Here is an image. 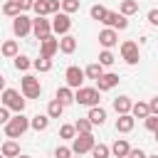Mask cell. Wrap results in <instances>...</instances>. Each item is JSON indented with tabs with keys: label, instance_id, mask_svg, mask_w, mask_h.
Returning a JSON list of instances; mask_svg holds the SVG:
<instances>
[{
	"label": "cell",
	"instance_id": "cell-11",
	"mask_svg": "<svg viewBox=\"0 0 158 158\" xmlns=\"http://www.w3.org/2000/svg\"><path fill=\"white\" fill-rule=\"evenodd\" d=\"M104 25H109L111 30H126V27H128V20H126V15H121V12H111V10H109Z\"/></svg>",
	"mask_w": 158,
	"mask_h": 158
},
{
	"label": "cell",
	"instance_id": "cell-27",
	"mask_svg": "<svg viewBox=\"0 0 158 158\" xmlns=\"http://www.w3.org/2000/svg\"><path fill=\"white\" fill-rule=\"evenodd\" d=\"M32 10L37 12V17L52 15V5H49V0H35V7H32Z\"/></svg>",
	"mask_w": 158,
	"mask_h": 158
},
{
	"label": "cell",
	"instance_id": "cell-22",
	"mask_svg": "<svg viewBox=\"0 0 158 158\" xmlns=\"http://www.w3.org/2000/svg\"><path fill=\"white\" fill-rule=\"evenodd\" d=\"M84 72H86V77H89V79H94V81H99V79H101V77L106 74V72H104V64H99V62L89 64V67H86Z\"/></svg>",
	"mask_w": 158,
	"mask_h": 158
},
{
	"label": "cell",
	"instance_id": "cell-20",
	"mask_svg": "<svg viewBox=\"0 0 158 158\" xmlns=\"http://www.w3.org/2000/svg\"><path fill=\"white\" fill-rule=\"evenodd\" d=\"M2 12L7 15V17H17V15H22V7H20V2L17 0H5V5H2Z\"/></svg>",
	"mask_w": 158,
	"mask_h": 158
},
{
	"label": "cell",
	"instance_id": "cell-47",
	"mask_svg": "<svg viewBox=\"0 0 158 158\" xmlns=\"http://www.w3.org/2000/svg\"><path fill=\"white\" fill-rule=\"evenodd\" d=\"M156 141H158V133H156Z\"/></svg>",
	"mask_w": 158,
	"mask_h": 158
},
{
	"label": "cell",
	"instance_id": "cell-24",
	"mask_svg": "<svg viewBox=\"0 0 158 158\" xmlns=\"http://www.w3.org/2000/svg\"><path fill=\"white\" fill-rule=\"evenodd\" d=\"M131 114H133V118H143V121H146V118L151 116V106L143 104V101H138V104H133V111H131Z\"/></svg>",
	"mask_w": 158,
	"mask_h": 158
},
{
	"label": "cell",
	"instance_id": "cell-49",
	"mask_svg": "<svg viewBox=\"0 0 158 158\" xmlns=\"http://www.w3.org/2000/svg\"><path fill=\"white\" fill-rule=\"evenodd\" d=\"M2 158H5V156H2Z\"/></svg>",
	"mask_w": 158,
	"mask_h": 158
},
{
	"label": "cell",
	"instance_id": "cell-8",
	"mask_svg": "<svg viewBox=\"0 0 158 158\" xmlns=\"http://www.w3.org/2000/svg\"><path fill=\"white\" fill-rule=\"evenodd\" d=\"M69 27H72V20H69V15L67 12H57L54 15V20H52V32H57V35H69Z\"/></svg>",
	"mask_w": 158,
	"mask_h": 158
},
{
	"label": "cell",
	"instance_id": "cell-15",
	"mask_svg": "<svg viewBox=\"0 0 158 158\" xmlns=\"http://www.w3.org/2000/svg\"><path fill=\"white\" fill-rule=\"evenodd\" d=\"M114 111H116L118 116L131 114V111H133V101H131L128 96H116V99H114Z\"/></svg>",
	"mask_w": 158,
	"mask_h": 158
},
{
	"label": "cell",
	"instance_id": "cell-21",
	"mask_svg": "<svg viewBox=\"0 0 158 158\" xmlns=\"http://www.w3.org/2000/svg\"><path fill=\"white\" fill-rule=\"evenodd\" d=\"M62 114H64V104H62L59 99H52V101L47 104V116H49V118H59Z\"/></svg>",
	"mask_w": 158,
	"mask_h": 158
},
{
	"label": "cell",
	"instance_id": "cell-44",
	"mask_svg": "<svg viewBox=\"0 0 158 158\" xmlns=\"http://www.w3.org/2000/svg\"><path fill=\"white\" fill-rule=\"evenodd\" d=\"M148 106H151V114H153V116H158V96H153Z\"/></svg>",
	"mask_w": 158,
	"mask_h": 158
},
{
	"label": "cell",
	"instance_id": "cell-38",
	"mask_svg": "<svg viewBox=\"0 0 158 158\" xmlns=\"http://www.w3.org/2000/svg\"><path fill=\"white\" fill-rule=\"evenodd\" d=\"M116 59H114V54H111V49H104L101 54H99V64H104V67H111Z\"/></svg>",
	"mask_w": 158,
	"mask_h": 158
},
{
	"label": "cell",
	"instance_id": "cell-40",
	"mask_svg": "<svg viewBox=\"0 0 158 158\" xmlns=\"http://www.w3.org/2000/svg\"><path fill=\"white\" fill-rule=\"evenodd\" d=\"M0 123H10V109L7 106L0 109Z\"/></svg>",
	"mask_w": 158,
	"mask_h": 158
},
{
	"label": "cell",
	"instance_id": "cell-34",
	"mask_svg": "<svg viewBox=\"0 0 158 158\" xmlns=\"http://www.w3.org/2000/svg\"><path fill=\"white\" fill-rule=\"evenodd\" d=\"M74 133H77V126H74V123H64V126L59 128V136H62V138L74 141Z\"/></svg>",
	"mask_w": 158,
	"mask_h": 158
},
{
	"label": "cell",
	"instance_id": "cell-2",
	"mask_svg": "<svg viewBox=\"0 0 158 158\" xmlns=\"http://www.w3.org/2000/svg\"><path fill=\"white\" fill-rule=\"evenodd\" d=\"M30 126H32V121H30L27 116L17 114L15 118H10V123H5V136H7V138H20Z\"/></svg>",
	"mask_w": 158,
	"mask_h": 158
},
{
	"label": "cell",
	"instance_id": "cell-1",
	"mask_svg": "<svg viewBox=\"0 0 158 158\" xmlns=\"http://www.w3.org/2000/svg\"><path fill=\"white\" fill-rule=\"evenodd\" d=\"M99 94H101V91H99L96 86H81V89L74 91V101L81 104V106L94 109V106H99Z\"/></svg>",
	"mask_w": 158,
	"mask_h": 158
},
{
	"label": "cell",
	"instance_id": "cell-7",
	"mask_svg": "<svg viewBox=\"0 0 158 158\" xmlns=\"http://www.w3.org/2000/svg\"><path fill=\"white\" fill-rule=\"evenodd\" d=\"M84 77H86V72L84 69H79V67H67V72H64V79H67V86H72V89H81V84H84Z\"/></svg>",
	"mask_w": 158,
	"mask_h": 158
},
{
	"label": "cell",
	"instance_id": "cell-32",
	"mask_svg": "<svg viewBox=\"0 0 158 158\" xmlns=\"http://www.w3.org/2000/svg\"><path fill=\"white\" fill-rule=\"evenodd\" d=\"M35 69H37V72H49V69H52V59L40 54V59H35Z\"/></svg>",
	"mask_w": 158,
	"mask_h": 158
},
{
	"label": "cell",
	"instance_id": "cell-35",
	"mask_svg": "<svg viewBox=\"0 0 158 158\" xmlns=\"http://www.w3.org/2000/svg\"><path fill=\"white\" fill-rule=\"evenodd\" d=\"M74 126H77V133H91V126H94V123H91L89 118H79Z\"/></svg>",
	"mask_w": 158,
	"mask_h": 158
},
{
	"label": "cell",
	"instance_id": "cell-31",
	"mask_svg": "<svg viewBox=\"0 0 158 158\" xmlns=\"http://www.w3.org/2000/svg\"><path fill=\"white\" fill-rule=\"evenodd\" d=\"M2 54L15 59V57H17V42H15V40H7V42L2 44Z\"/></svg>",
	"mask_w": 158,
	"mask_h": 158
},
{
	"label": "cell",
	"instance_id": "cell-37",
	"mask_svg": "<svg viewBox=\"0 0 158 158\" xmlns=\"http://www.w3.org/2000/svg\"><path fill=\"white\" fill-rule=\"evenodd\" d=\"M72 156H74L72 146H57L54 148V158H72Z\"/></svg>",
	"mask_w": 158,
	"mask_h": 158
},
{
	"label": "cell",
	"instance_id": "cell-16",
	"mask_svg": "<svg viewBox=\"0 0 158 158\" xmlns=\"http://www.w3.org/2000/svg\"><path fill=\"white\" fill-rule=\"evenodd\" d=\"M133 123H136L133 114H123V116L116 118V131L118 133H128V131H133Z\"/></svg>",
	"mask_w": 158,
	"mask_h": 158
},
{
	"label": "cell",
	"instance_id": "cell-6",
	"mask_svg": "<svg viewBox=\"0 0 158 158\" xmlns=\"http://www.w3.org/2000/svg\"><path fill=\"white\" fill-rule=\"evenodd\" d=\"M121 57H123V62H126V64H138V59H141L138 44H136L133 40H126V42H121Z\"/></svg>",
	"mask_w": 158,
	"mask_h": 158
},
{
	"label": "cell",
	"instance_id": "cell-12",
	"mask_svg": "<svg viewBox=\"0 0 158 158\" xmlns=\"http://www.w3.org/2000/svg\"><path fill=\"white\" fill-rule=\"evenodd\" d=\"M116 42H118V35H116V30L106 27V30H101V32H99V44H101L104 49H111Z\"/></svg>",
	"mask_w": 158,
	"mask_h": 158
},
{
	"label": "cell",
	"instance_id": "cell-10",
	"mask_svg": "<svg viewBox=\"0 0 158 158\" xmlns=\"http://www.w3.org/2000/svg\"><path fill=\"white\" fill-rule=\"evenodd\" d=\"M32 32H35V37L42 42L44 37L52 35V22L44 20V17H35V20H32Z\"/></svg>",
	"mask_w": 158,
	"mask_h": 158
},
{
	"label": "cell",
	"instance_id": "cell-30",
	"mask_svg": "<svg viewBox=\"0 0 158 158\" xmlns=\"http://www.w3.org/2000/svg\"><path fill=\"white\" fill-rule=\"evenodd\" d=\"M89 12H91V17H94V20H99V22H104V20H106V15H109V10H106L104 5H91V10H89Z\"/></svg>",
	"mask_w": 158,
	"mask_h": 158
},
{
	"label": "cell",
	"instance_id": "cell-48",
	"mask_svg": "<svg viewBox=\"0 0 158 158\" xmlns=\"http://www.w3.org/2000/svg\"><path fill=\"white\" fill-rule=\"evenodd\" d=\"M77 158H81V156H77Z\"/></svg>",
	"mask_w": 158,
	"mask_h": 158
},
{
	"label": "cell",
	"instance_id": "cell-18",
	"mask_svg": "<svg viewBox=\"0 0 158 158\" xmlns=\"http://www.w3.org/2000/svg\"><path fill=\"white\" fill-rule=\"evenodd\" d=\"M74 49H77V37L64 35V37L59 40V52H62V54H72Z\"/></svg>",
	"mask_w": 158,
	"mask_h": 158
},
{
	"label": "cell",
	"instance_id": "cell-46",
	"mask_svg": "<svg viewBox=\"0 0 158 158\" xmlns=\"http://www.w3.org/2000/svg\"><path fill=\"white\" fill-rule=\"evenodd\" d=\"M20 158H30V156H20Z\"/></svg>",
	"mask_w": 158,
	"mask_h": 158
},
{
	"label": "cell",
	"instance_id": "cell-39",
	"mask_svg": "<svg viewBox=\"0 0 158 158\" xmlns=\"http://www.w3.org/2000/svg\"><path fill=\"white\" fill-rule=\"evenodd\" d=\"M143 123H146V128H148V131L158 133V116H153V114H151V116H148V118H146Z\"/></svg>",
	"mask_w": 158,
	"mask_h": 158
},
{
	"label": "cell",
	"instance_id": "cell-42",
	"mask_svg": "<svg viewBox=\"0 0 158 158\" xmlns=\"http://www.w3.org/2000/svg\"><path fill=\"white\" fill-rule=\"evenodd\" d=\"M128 158H148L141 148H131V153H128Z\"/></svg>",
	"mask_w": 158,
	"mask_h": 158
},
{
	"label": "cell",
	"instance_id": "cell-43",
	"mask_svg": "<svg viewBox=\"0 0 158 158\" xmlns=\"http://www.w3.org/2000/svg\"><path fill=\"white\" fill-rule=\"evenodd\" d=\"M148 22L158 27V10H151V12H148Z\"/></svg>",
	"mask_w": 158,
	"mask_h": 158
},
{
	"label": "cell",
	"instance_id": "cell-17",
	"mask_svg": "<svg viewBox=\"0 0 158 158\" xmlns=\"http://www.w3.org/2000/svg\"><path fill=\"white\" fill-rule=\"evenodd\" d=\"M111 153H114L116 158H128V153H131L128 141H126V138H116V141H114V146H111Z\"/></svg>",
	"mask_w": 158,
	"mask_h": 158
},
{
	"label": "cell",
	"instance_id": "cell-41",
	"mask_svg": "<svg viewBox=\"0 0 158 158\" xmlns=\"http://www.w3.org/2000/svg\"><path fill=\"white\" fill-rule=\"evenodd\" d=\"M17 2H20V7H22V12H25V10H32V7H35V0H17Z\"/></svg>",
	"mask_w": 158,
	"mask_h": 158
},
{
	"label": "cell",
	"instance_id": "cell-3",
	"mask_svg": "<svg viewBox=\"0 0 158 158\" xmlns=\"http://www.w3.org/2000/svg\"><path fill=\"white\" fill-rule=\"evenodd\" d=\"M20 84H22V96H25V99H37V96L42 94V84H40V79L32 77V74H25Z\"/></svg>",
	"mask_w": 158,
	"mask_h": 158
},
{
	"label": "cell",
	"instance_id": "cell-14",
	"mask_svg": "<svg viewBox=\"0 0 158 158\" xmlns=\"http://www.w3.org/2000/svg\"><path fill=\"white\" fill-rule=\"evenodd\" d=\"M118 84V74H114V72H106L99 81H96V89L99 91H109V89H114Z\"/></svg>",
	"mask_w": 158,
	"mask_h": 158
},
{
	"label": "cell",
	"instance_id": "cell-9",
	"mask_svg": "<svg viewBox=\"0 0 158 158\" xmlns=\"http://www.w3.org/2000/svg\"><path fill=\"white\" fill-rule=\"evenodd\" d=\"M12 32L17 35V37H25V35H30L32 32V20L22 12V15H17L15 20H12Z\"/></svg>",
	"mask_w": 158,
	"mask_h": 158
},
{
	"label": "cell",
	"instance_id": "cell-4",
	"mask_svg": "<svg viewBox=\"0 0 158 158\" xmlns=\"http://www.w3.org/2000/svg\"><path fill=\"white\" fill-rule=\"evenodd\" d=\"M94 146H96V141H94V136H91V133H79V136L72 141V151H74L77 156L91 153V151H94Z\"/></svg>",
	"mask_w": 158,
	"mask_h": 158
},
{
	"label": "cell",
	"instance_id": "cell-25",
	"mask_svg": "<svg viewBox=\"0 0 158 158\" xmlns=\"http://www.w3.org/2000/svg\"><path fill=\"white\" fill-rule=\"evenodd\" d=\"M57 99L67 106V104H72L74 101V91H72V86H59L57 89Z\"/></svg>",
	"mask_w": 158,
	"mask_h": 158
},
{
	"label": "cell",
	"instance_id": "cell-5",
	"mask_svg": "<svg viewBox=\"0 0 158 158\" xmlns=\"http://www.w3.org/2000/svg\"><path fill=\"white\" fill-rule=\"evenodd\" d=\"M2 106H7V109H12V111L22 114V111H25V99L20 96V91L5 89V91H2Z\"/></svg>",
	"mask_w": 158,
	"mask_h": 158
},
{
	"label": "cell",
	"instance_id": "cell-28",
	"mask_svg": "<svg viewBox=\"0 0 158 158\" xmlns=\"http://www.w3.org/2000/svg\"><path fill=\"white\" fill-rule=\"evenodd\" d=\"M30 67H35V62H30V57H25V54H17L15 57V69L17 72H27Z\"/></svg>",
	"mask_w": 158,
	"mask_h": 158
},
{
	"label": "cell",
	"instance_id": "cell-26",
	"mask_svg": "<svg viewBox=\"0 0 158 158\" xmlns=\"http://www.w3.org/2000/svg\"><path fill=\"white\" fill-rule=\"evenodd\" d=\"M30 121H32V128H35V131H44V128L49 126V116H47V114H37V116H32Z\"/></svg>",
	"mask_w": 158,
	"mask_h": 158
},
{
	"label": "cell",
	"instance_id": "cell-45",
	"mask_svg": "<svg viewBox=\"0 0 158 158\" xmlns=\"http://www.w3.org/2000/svg\"><path fill=\"white\" fill-rule=\"evenodd\" d=\"M148 158H158V156H148Z\"/></svg>",
	"mask_w": 158,
	"mask_h": 158
},
{
	"label": "cell",
	"instance_id": "cell-19",
	"mask_svg": "<svg viewBox=\"0 0 158 158\" xmlns=\"http://www.w3.org/2000/svg\"><path fill=\"white\" fill-rule=\"evenodd\" d=\"M94 126H101L104 121H106V109H101V106H94V109H89V116H86Z\"/></svg>",
	"mask_w": 158,
	"mask_h": 158
},
{
	"label": "cell",
	"instance_id": "cell-33",
	"mask_svg": "<svg viewBox=\"0 0 158 158\" xmlns=\"http://www.w3.org/2000/svg\"><path fill=\"white\" fill-rule=\"evenodd\" d=\"M109 153H111V148H109L106 143H96V146H94V151H91V156H94V158H109Z\"/></svg>",
	"mask_w": 158,
	"mask_h": 158
},
{
	"label": "cell",
	"instance_id": "cell-36",
	"mask_svg": "<svg viewBox=\"0 0 158 158\" xmlns=\"http://www.w3.org/2000/svg\"><path fill=\"white\" fill-rule=\"evenodd\" d=\"M77 10H79V0H62V12L72 15V12H77Z\"/></svg>",
	"mask_w": 158,
	"mask_h": 158
},
{
	"label": "cell",
	"instance_id": "cell-23",
	"mask_svg": "<svg viewBox=\"0 0 158 158\" xmlns=\"http://www.w3.org/2000/svg\"><path fill=\"white\" fill-rule=\"evenodd\" d=\"M2 156L5 158H20V146L10 138V141H5L2 143Z\"/></svg>",
	"mask_w": 158,
	"mask_h": 158
},
{
	"label": "cell",
	"instance_id": "cell-29",
	"mask_svg": "<svg viewBox=\"0 0 158 158\" xmlns=\"http://www.w3.org/2000/svg\"><path fill=\"white\" fill-rule=\"evenodd\" d=\"M118 10H121V15H126V17H128V15L138 12V2H136V0H123Z\"/></svg>",
	"mask_w": 158,
	"mask_h": 158
},
{
	"label": "cell",
	"instance_id": "cell-13",
	"mask_svg": "<svg viewBox=\"0 0 158 158\" xmlns=\"http://www.w3.org/2000/svg\"><path fill=\"white\" fill-rule=\"evenodd\" d=\"M40 49H42V57H49V59H52V57L57 54V49H59V40H57L54 35H49V37L42 40V47H40Z\"/></svg>",
	"mask_w": 158,
	"mask_h": 158
}]
</instances>
